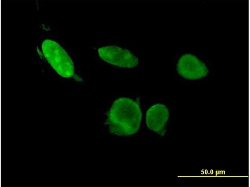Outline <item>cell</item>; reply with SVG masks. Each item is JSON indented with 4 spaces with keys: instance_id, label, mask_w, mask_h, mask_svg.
I'll use <instances>...</instances> for the list:
<instances>
[{
    "instance_id": "1",
    "label": "cell",
    "mask_w": 250,
    "mask_h": 187,
    "mask_svg": "<svg viewBox=\"0 0 250 187\" xmlns=\"http://www.w3.org/2000/svg\"><path fill=\"white\" fill-rule=\"evenodd\" d=\"M142 113L139 103L128 98L116 99L107 113L105 124L111 133L120 136L137 132L141 125Z\"/></svg>"
},
{
    "instance_id": "2",
    "label": "cell",
    "mask_w": 250,
    "mask_h": 187,
    "mask_svg": "<svg viewBox=\"0 0 250 187\" xmlns=\"http://www.w3.org/2000/svg\"><path fill=\"white\" fill-rule=\"evenodd\" d=\"M44 55L53 68L61 76L69 78L74 74L72 60L66 51L56 41L44 40L42 45Z\"/></svg>"
},
{
    "instance_id": "3",
    "label": "cell",
    "mask_w": 250,
    "mask_h": 187,
    "mask_svg": "<svg viewBox=\"0 0 250 187\" xmlns=\"http://www.w3.org/2000/svg\"><path fill=\"white\" fill-rule=\"evenodd\" d=\"M98 52L101 58L110 64L125 68H132L138 64V59L129 50L115 46L99 48Z\"/></svg>"
},
{
    "instance_id": "4",
    "label": "cell",
    "mask_w": 250,
    "mask_h": 187,
    "mask_svg": "<svg viewBox=\"0 0 250 187\" xmlns=\"http://www.w3.org/2000/svg\"><path fill=\"white\" fill-rule=\"evenodd\" d=\"M178 73L184 78L196 80L206 76L208 70L204 63L196 56L186 54L182 55L177 64Z\"/></svg>"
},
{
    "instance_id": "5",
    "label": "cell",
    "mask_w": 250,
    "mask_h": 187,
    "mask_svg": "<svg viewBox=\"0 0 250 187\" xmlns=\"http://www.w3.org/2000/svg\"><path fill=\"white\" fill-rule=\"evenodd\" d=\"M169 117V111L166 106L160 103L156 104L147 111L146 123L151 130L163 136L164 134V127Z\"/></svg>"
}]
</instances>
